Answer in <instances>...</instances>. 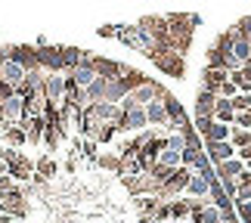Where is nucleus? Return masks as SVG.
Segmentation results:
<instances>
[{
  "instance_id": "7",
  "label": "nucleus",
  "mask_w": 251,
  "mask_h": 223,
  "mask_svg": "<svg viewBox=\"0 0 251 223\" xmlns=\"http://www.w3.org/2000/svg\"><path fill=\"white\" fill-rule=\"evenodd\" d=\"M161 90H165L161 84H155V81H149V77H146L140 87H133V90H130V99H133V105H149L152 99H158Z\"/></svg>"
},
{
  "instance_id": "24",
  "label": "nucleus",
  "mask_w": 251,
  "mask_h": 223,
  "mask_svg": "<svg viewBox=\"0 0 251 223\" xmlns=\"http://www.w3.org/2000/svg\"><path fill=\"white\" fill-rule=\"evenodd\" d=\"M229 143H233L236 149L251 146V130H239V127H233V137H229Z\"/></svg>"
},
{
  "instance_id": "31",
  "label": "nucleus",
  "mask_w": 251,
  "mask_h": 223,
  "mask_svg": "<svg viewBox=\"0 0 251 223\" xmlns=\"http://www.w3.org/2000/svg\"><path fill=\"white\" fill-rule=\"evenodd\" d=\"M16 93V87L13 84H6V81H0V105H3L6 99H9V96H13Z\"/></svg>"
},
{
  "instance_id": "1",
  "label": "nucleus",
  "mask_w": 251,
  "mask_h": 223,
  "mask_svg": "<svg viewBox=\"0 0 251 223\" xmlns=\"http://www.w3.org/2000/svg\"><path fill=\"white\" fill-rule=\"evenodd\" d=\"M44 96L50 105L65 102V72H47L44 74Z\"/></svg>"
},
{
  "instance_id": "9",
  "label": "nucleus",
  "mask_w": 251,
  "mask_h": 223,
  "mask_svg": "<svg viewBox=\"0 0 251 223\" xmlns=\"http://www.w3.org/2000/svg\"><path fill=\"white\" fill-rule=\"evenodd\" d=\"M93 69H96V74H100V77H105V81H115V77L124 74L127 65L112 62V59H102V56H93Z\"/></svg>"
},
{
  "instance_id": "6",
  "label": "nucleus",
  "mask_w": 251,
  "mask_h": 223,
  "mask_svg": "<svg viewBox=\"0 0 251 223\" xmlns=\"http://www.w3.org/2000/svg\"><path fill=\"white\" fill-rule=\"evenodd\" d=\"M205 155H208V161L217 168V164L236 158V146L229 140H224V143H205Z\"/></svg>"
},
{
  "instance_id": "32",
  "label": "nucleus",
  "mask_w": 251,
  "mask_h": 223,
  "mask_svg": "<svg viewBox=\"0 0 251 223\" xmlns=\"http://www.w3.org/2000/svg\"><path fill=\"white\" fill-rule=\"evenodd\" d=\"M236 155L245 161V168H251V146H242V149H236Z\"/></svg>"
},
{
  "instance_id": "4",
  "label": "nucleus",
  "mask_w": 251,
  "mask_h": 223,
  "mask_svg": "<svg viewBox=\"0 0 251 223\" xmlns=\"http://www.w3.org/2000/svg\"><path fill=\"white\" fill-rule=\"evenodd\" d=\"M6 53V59H13V62H19L25 72H31V69H41L37 65V47H28V44H16V47H9V50H3Z\"/></svg>"
},
{
  "instance_id": "21",
  "label": "nucleus",
  "mask_w": 251,
  "mask_h": 223,
  "mask_svg": "<svg viewBox=\"0 0 251 223\" xmlns=\"http://www.w3.org/2000/svg\"><path fill=\"white\" fill-rule=\"evenodd\" d=\"M189 217V198H171V220H186Z\"/></svg>"
},
{
  "instance_id": "17",
  "label": "nucleus",
  "mask_w": 251,
  "mask_h": 223,
  "mask_svg": "<svg viewBox=\"0 0 251 223\" xmlns=\"http://www.w3.org/2000/svg\"><path fill=\"white\" fill-rule=\"evenodd\" d=\"M3 137H6V143H9L13 149H22L25 143H28V133H25V127H22V124H6Z\"/></svg>"
},
{
  "instance_id": "26",
  "label": "nucleus",
  "mask_w": 251,
  "mask_h": 223,
  "mask_svg": "<svg viewBox=\"0 0 251 223\" xmlns=\"http://www.w3.org/2000/svg\"><path fill=\"white\" fill-rule=\"evenodd\" d=\"M229 102H233L236 112H251V93H236Z\"/></svg>"
},
{
  "instance_id": "29",
  "label": "nucleus",
  "mask_w": 251,
  "mask_h": 223,
  "mask_svg": "<svg viewBox=\"0 0 251 223\" xmlns=\"http://www.w3.org/2000/svg\"><path fill=\"white\" fill-rule=\"evenodd\" d=\"M233 127H239V130H251V112H236Z\"/></svg>"
},
{
  "instance_id": "10",
  "label": "nucleus",
  "mask_w": 251,
  "mask_h": 223,
  "mask_svg": "<svg viewBox=\"0 0 251 223\" xmlns=\"http://www.w3.org/2000/svg\"><path fill=\"white\" fill-rule=\"evenodd\" d=\"M224 81H229V72L226 69H211V65H205V72H201V90L217 93Z\"/></svg>"
},
{
  "instance_id": "3",
  "label": "nucleus",
  "mask_w": 251,
  "mask_h": 223,
  "mask_svg": "<svg viewBox=\"0 0 251 223\" xmlns=\"http://www.w3.org/2000/svg\"><path fill=\"white\" fill-rule=\"evenodd\" d=\"M149 59L155 62L165 74H171V77H183V56H180V53H174V50H161V53H152Z\"/></svg>"
},
{
  "instance_id": "22",
  "label": "nucleus",
  "mask_w": 251,
  "mask_h": 223,
  "mask_svg": "<svg viewBox=\"0 0 251 223\" xmlns=\"http://www.w3.org/2000/svg\"><path fill=\"white\" fill-rule=\"evenodd\" d=\"M158 164H165V168L177 171V168H183V155H180V152H174V149H165V152L158 155Z\"/></svg>"
},
{
  "instance_id": "19",
  "label": "nucleus",
  "mask_w": 251,
  "mask_h": 223,
  "mask_svg": "<svg viewBox=\"0 0 251 223\" xmlns=\"http://www.w3.org/2000/svg\"><path fill=\"white\" fill-rule=\"evenodd\" d=\"M105 87H109V81H105V77H96V81H93V84L84 90V93H87V99H90V105L105 99Z\"/></svg>"
},
{
  "instance_id": "16",
  "label": "nucleus",
  "mask_w": 251,
  "mask_h": 223,
  "mask_svg": "<svg viewBox=\"0 0 251 223\" xmlns=\"http://www.w3.org/2000/svg\"><path fill=\"white\" fill-rule=\"evenodd\" d=\"M214 121H220V124H233V121H236V109H233V102L224 99V96H217V105H214Z\"/></svg>"
},
{
  "instance_id": "18",
  "label": "nucleus",
  "mask_w": 251,
  "mask_h": 223,
  "mask_svg": "<svg viewBox=\"0 0 251 223\" xmlns=\"http://www.w3.org/2000/svg\"><path fill=\"white\" fill-rule=\"evenodd\" d=\"M62 62H65V72L78 69L81 62H87V50H78V47H62Z\"/></svg>"
},
{
  "instance_id": "14",
  "label": "nucleus",
  "mask_w": 251,
  "mask_h": 223,
  "mask_svg": "<svg viewBox=\"0 0 251 223\" xmlns=\"http://www.w3.org/2000/svg\"><path fill=\"white\" fill-rule=\"evenodd\" d=\"M214 171H217V180H236L239 173L245 171V161L236 155V158H229V161H224V164H217Z\"/></svg>"
},
{
  "instance_id": "11",
  "label": "nucleus",
  "mask_w": 251,
  "mask_h": 223,
  "mask_svg": "<svg viewBox=\"0 0 251 223\" xmlns=\"http://www.w3.org/2000/svg\"><path fill=\"white\" fill-rule=\"evenodd\" d=\"M214 105H217V93H211V90H199V99H196V118H214Z\"/></svg>"
},
{
  "instance_id": "8",
  "label": "nucleus",
  "mask_w": 251,
  "mask_h": 223,
  "mask_svg": "<svg viewBox=\"0 0 251 223\" xmlns=\"http://www.w3.org/2000/svg\"><path fill=\"white\" fill-rule=\"evenodd\" d=\"M65 74L75 81V87H78V90H87V87H90L96 77H100V74H96V69H93V59H90V62H81L78 69H72V72H65Z\"/></svg>"
},
{
  "instance_id": "23",
  "label": "nucleus",
  "mask_w": 251,
  "mask_h": 223,
  "mask_svg": "<svg viewBox=\"0 0 251 223\" xmlns=\"http://www.w3.org/2000/svg\"><path fill=\"white\" fill-rule=\"evenodd\" d=\"M96 164H100L102 171H115V173L121 171V158H118V152H112V155H96Z\"/></svg>"
},
{
  "instance_id": "5",
  "label": "nucleus",
  "mask_w": 251,
  "mask_h": 223,
  "mask_svg": "<svg viewBox=\"0 0 251 223\" xmlns=\"http://www.w3.org/2000/svg\"><path fill=\"white\" fill-rule=\"evenodd\" d=\"M37 65L44 72H65L62 47H37Z\"/></svg>"
},
{
  "instance_id": "33",
  "label": "nucleus",
  "mask_w": 251,
  "mask_h": 223,
  "mask_svg": "<svg viewBox=\"0 0 251 223\" xmlns=\"http://www.w3.org/2000/svg\"><path fill=\"white\" fill-rule=\"evenodd\" d=\"M100 37H118V28H115V25H105V28H100Z\"/></svg>"
},
{
  "instance_id": "13",
  "label": "nucleus",
  "mask_w": 251,
  "mask_h": 223,
  "mask_svg": "<svg viewBox=\"0 0 251 223\" xmlns=\"http://www.w3.org/2000/svg\"><path fill=\"white\" fill-rule=\"evenodd\" d=\"M208 192H211V180L205 177V173H196V171H192V180H189V186H186V196L189 198H208Z\"/></svg>"
},
{
  "instance_id": "34",
  "label": "nucleus",
  "mask_w": 251,
  "mask_h": 223,
  "mask_svg": "<svg viewBox=\"0 0 251 223\" xmlns=\"http://www.w3.org/2000/svg\"><path fill=\"white\" fill-rule=\"evenodd\" d=\"M3 62H6V53H3V50H0V69H3Z\"/></svg>"
},
{
  "instance_id": "12",
  "label": "nucleus",
  "mask_w": 251,
  "mask_h": 223,
  "mask_svg": "<svg viewBox=\"0 0 251 223\" xmlns=\"http://www.w3.org/2000/svg\"><path fill=\"white\" fill-rule=\"evenodd\" d=\"M229 137H233V124H220V121H211L208 130L201 133V140H205V143H224Z\"/></svg>"
},
{
  "instance_id": "2",
  "label": "nucleus",
  "mask_w": 251,
  "mask_h": 223,
  "mask_svg": "<svg viewBox=\"0 0 251 223\" xmlns=\"http://www.w3.org/2000/svg\"><path fill=\"white\" fill-rule=\"evenodd\" d=\"M146 127H149L146 105H133V109H127L124 118L118 121V133H143Z\"/></svg>"
},
{
  "instance_id": "30",
  "label": "nucleus",
  "mask_w": 251,
  "mask_h": 223,
  "mask_svg": "<svg viewBox=\"0 0 251 223\" xmlns=\"http://www.w3.org/2000/svg\"><path fill=\"white\" fill-rule=\"evenodd\" d=\"M236 93H239V87L233 81H224V84H220V90H217V96H224V99H233Z\"/></svg>"
},
{
  "instance_id": "27",
  "label": "nucleus",
  "mask_w": 251,
  "mask_h": 223,
  "mask_svg": "<svg viewBox=\"0 0 251 223\" xmlns=\"http://www.w3.org/2000/svg\"><path fill=\"white\" fill-rule=\"evenodd\" d=\"M168 149H174V152H183L186 149V137H183V133H168Z\"/></svg>"
},
{
  "instance_id": "28",
  "label": "nucleus",
  "mask_w": 251,
  "mask_h": 223,
  "mask_svg": "<svg viewBox=\"0 0 251 223\" xmlns=\"http://www.w3.org/2000/svg\"><path fill=\"white\" fill-rule=\"evenodd\" d=\"M233 208L242 217V223H251V201H233Z\"/></svg>"
},
{
  "instance_id": "20",
  "label": "nucleus",
  "mask_w": 251,
  "mask_h": 223,
  "mask_svg": "<svg viewBox=\"0 0 251 223\" xmlns=\"http://www.w3.org/2000/svg\"><path fill=\"white\" fill-rule=\"evenodd\" d=\"M233 34H236V31H233ZM233 56H236V59L242 62V65L248 62V56H251V44L245 41L242 34H236V37H233Z\"/></svg>"
},
{
  "instance_id": "15",
  "label": "nucleus",
  "mask_w": 251,
  "mask_h": 223,
  "mask_svg": "<svg viewBox=\"0 0 251 223\" xmlns=\"http://www.w3.org/2000/svg\"><path fill=\"white\" fill-rule=\"evenodd\" d=\"M0 81H6V84H13V87H19L25 81V69L19 62H13V59H6L3 62V69H0Z\"/></svg>"
},
{
  "instance_id": "25",
  "label": "nucleus",
  "mask_w": 251,
  "mask_h": 223,
  "mask_svg": "<svg viewBox=\"0 0 251 223\" xmlns=\"http://www.w3.org/2000/svg\"><path fill=\"white\" fill-rule=\"evenodd\" d=\"M56 171H59V168H56L50 158H44V161L34 164V173H37V177H56Z\"/></svg>"
}]
</instances>
